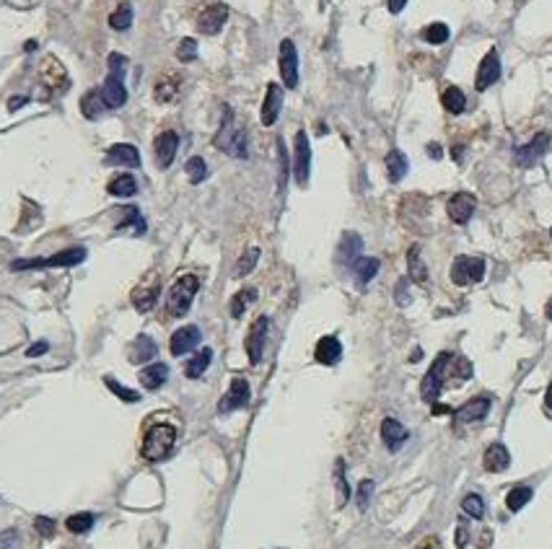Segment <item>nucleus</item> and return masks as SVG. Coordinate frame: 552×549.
Here are the masks:
<instances>
[{
	"label": "nucleus",
	"mask_w": 552,
	"mask_h": 549,
	"mask_svg": "<svg viewBox=\"0 0 552 549\" xmlns=\"http://www.w3.org/2000/svg\"><path fill=\"white\" fill-rule=\"evenodd\" d=\"M86 259V249L83 247H70L63 249L52 256H37V259H16L10 270H47V267H75Z\"/></svg>",
	"instance_id": "39448f33"
},
{
	"label": "nucleus",
	"mask_w": 552,
	"mask_h": 549,
	"mask_svg": "<svg viewBox=\"0 0 552 549\" xmlns=\"http://www.w3.org/2000/svg\"><path fill=\"white\" fill-rule=\"evenodd\" d=\"M407 428L402 425L399 420H394V417H387V420L381 422V440L389 446V451H397L402 443L407 440Z\"/></svg>",
	"instance_id": "5701e85b"
},
{
	"label": "nucleus",
	"mask_w": 552,
	"mask_h": 549,
	"mask_svg": "<svg viewBox=\"0 0 552 549\" xmlns=\"http://www.w3.org/2000/svg\"><path fill=\"white\" fill-rule=\"evenodd\" d=\"M47 350H49V345H47L45 339H42V342H37V345H31V348L26 350V355L29 357H39V355H45Z\"/></svg>",
	"instance_id": "603ef678"
},
{
	"label": "nucleus",
	"mask_w": 552,
	"mask_h": 549,
	"mask_svg": "<svg viewBox=\"0 0 552 549\" xmlns=\"http://www.w3.org/2000/svg\"><path fill=\"white\" fill-rule=\"evenodd\" d=\"M210 360H213V350L210 348H203V350H197L192 357H190V363L184 366V376L187 378H200V376L208 371V366H210Z\"/></svg>",
	"instance_id": "c756f323"
},
{
	"label": "nucleus",
	"mask_w": 552,
	"mask_h": 549,
	"mask_svg": "<svg viewBox=\"0 0 552 549\" xmlns=\"http://www.w3.org/2000/svg\"><path fill=\"white\" fill-rule=\"evenodd\" d=\"M485 277V262L480 259V256H467L461 254L454 259V265H451V280L454 285H475L480 283Z\"/></svg>",
	"instance_id": "423d86ee"
},
{
	"label": "nucleus",
	"mask_w": 552,
	"mask_h": 549,
	"mask_svg": "<svg viewBox=\"0 0 552 549\" xmlns=\"http://www.w3.org/2000/svg\"><path fill=\"white\" fill-rule=\"evenodd\" d=\"M226 21H229V6L226 3H213L200 13L197 29H200V34H210L213 37V34H218L226 26Z\"/></svg>",
	"instance_id": "1a4fd4ad"
},
{
	"label": "nucleus",
	"mask_w": 552,
	"mask_h": 549,
	"mask_svg": "<svg viewBox=\"0 0 552 549\" xmlns=\"http://www.w3.org/2000/svg\"><path fill=\"white\" fill-rule=\"evenodd\" d=\"M532 500V487H524V485H519V487H514L511 493H508V497H506V505H508V511H521L526 503Z\"/></svg>",
	"instance_id": "4c0bfd02"
},
{
	"label": "nucleus",
	"mask_w": 552,
	"mask_h": 549,
	"mask_svg": "<svg viewBox=\"0 0 552 549\" xmlns=\"http://www.w3.org/2000/svg\"><path fill=\"white\" fill-rule=\"evenodd\" d=\"M314 357H316V363H322V366H335V363L342 357L340 339L337 337H322L319 342H316Z\"/></svg>",
	"instance_id": "4be33fe9"
},
{
	"label": "nucleus",
	"mask_w": 552,
	"mask_h": 549,
	"mask_svg": "<svg viewBox=\"0 0 552 549\" xmlns=\"http://www.w3.org/2000/svg\"><path fill=\"white\" fill-rule=\"evenodd\" d=\"M461 508H464V513H467V516H472V518H482V516H485V503H482V497H480V495H475V493L464 497Z\"/></svg>",
	"instance_id": "c03bdc74"
},
{
	"label": "nucleus",
	"mask_w": 552,
	"mask_h": 549,
	"mask_svg": "<svg viewBox=\"0 0 552 549\" xmlns=\"http://www.w3.org/2000/svg\"><path fill=\"white\" fill-rule=\"evenodd\" d=\"M407 272H410V280H415V283H428V270H425L423 259H420V247H413L407 252Z\"/></svg>",
	"instance_id": "473e14b6"
},
{
	"label": "nucleus",
	"mask_w": 552,
	"mask_h": 549,
	"mask_svg": "<svg viewBox=\"0 0 552 549\" xmlns=\"http://www.w3.org/2000/svg\"><path fill=\"white\" fill-rule=\"evenodd\" d=\"M470 376H472L470 360H464L461 355H454V353H441V355L433 360L431 371L425 373L423 384H420V396H423V402L433 404L449 381H464Z\"/></svg>",
	"instance_id": "f257e3e1"
},
{
	"label": "nucleus",
	"mask_w": 552,
	"mask_h": 549,
	"mask_svg": "<svg viewBox=\"0 0 552 549\" xmlns=\"http://www.w3.org/2000/svg\"><path fill=\"white\" fill-rule=\"evenodd\" d=\"M109 26L114 29V31H125V29L132 26V8H130L128 3H120V8L112 10Z\"/></svg>",
	"instance_id": "e433bc0d"
},
{
	"label": "nucleus",
	"mask_w": 552,
	"mask_h": 549,
	"mask_svg": "<svg viewBox=\"0 0 552 549\" xmlns=\"http://www.w3.org/2000/svg\"><path fill=\"white\" fill-rule=\"evenodd\" d=\"M280 78L286 83V88L298 86V52H296L293 39L280 42Z\"/></svg>",
	"instance_id": "6e6552de"
},
{
	"label": "nucleus",
	"mask_w": 552,
	"mask_h": 549,
	"mask_svg": "<svg viewBox=\"0 0 552 549\" xmlns=\"http://www.w3.org/2000/svg\"><path fill=\"white\" fill-rule=\"evenodd\" d=\"M102 93L109 109H120L122 104L128 101V88H125V83H122V75H114V73L107 75Z\"/></svg>",
	"instance_id": "412c9836"
},
{
	"label": "nucleus",
	"mask_w": 552,
	"mask_h": 549,
	"mask_svg": "<svg viewBox=\"0 0 552 549\" xmlns=\"http://www.w3.org/2000/svg\"><path fill=\"white\" fill-rule=\"evenodd\" d=\"M267 327H270V319H267V316H259V319L252 324V330H249L247 355H249V360H252V366H257L259 360H262V350H265V339H267Z\"/></svg>",
	"instance_id": "f8f14e48"
},
{
	"label": "nucleus",
	"mask_w": 552,
	"mask_h": 549,
	"mask_svg": "<svg viewBox=\"0 0 552 549\" xmlns=\"http://www.w3.org/2000/svg\"><path fill=\"white\" fill-rule=\"evenodd\" d=\"M249 396H252V392H249V384L244 381V378H233L229 386V394L221 399V404H218V412H233V410H241V407H247L249 404Z\"/></svg>",
	"instance_id": "4468645a"
},
{
	"label": "nucleus",
	"mask_w": 552,
	"mask_h": 549,
	"mask_svg": "<svg viewBox=\"0 0 552 549\" xmlns=\"http://www.w3.org/2000/svg\"><path fill=\"white\" fill-rule=\"evenodd\" d=\"M428 150H431V156H433V158H441V148H438V146H431V148H428Z\"/></svg>",
	"instance_id": "13d9d810"
},
{
	"label": "nucleus",
	"mask_w": 552,
	"mask_h": 549,
	"mask_svg": "<svg viewBox=\"0 0 552 549\" xmlns=\"http://www.w3.org/2000/svg\"><path fill=\"white\" fill-rule=\"evenodd\" d=\"M360 247H363V241H360L358 233H345L342 236V244H340V252H337V259H340L345 267H355V262L360 259Z\"/></svg>",
	"instance_id": "393cba45"
},
{
	"label": "nucleus",
	"mask_w": 552,
	"mask_h": 549,
	"mask_svg": "<svg viewBox=\"0 0 552 549\" xmlns=\"http://www.w3.org/2000/svg\"><path fill=\"white\" fill-rule=\"evenodd\" d=\"M337 490H340V505H345L348 503V497H350V487H348V482H345V477H342V461H337Z\"/></svg>",
	"instance_id": "09e8293b"
},
{
	"label": "nucleus",
	"mask_w": 552,
	"mask_h": 549,
	"mask_svg": "<svg viewBox=\"0 0 552 549\" xmlns=\"http://www.w3.org/2000/svg\"><path fill=\"white\" fill-rule=\"evenodd\" d=\"M420 549H431V547H420Z\"/></svg>",
	"instance_id": "052dcab7"
},
{
	"label": "nucleus",
	"mask_w": 552,
	"mask_h": 549,
	"mask_svg": "<svg viewBox=\"0 0 552 549\" xmlns=\"http://www.w3.org/2000/svg\"><path fill=\"white\" fill-rule=\"evenodd\" d=\"M197 57V42L194 39H182V45L176 49V60H182V63H190Z\"/></svg>",
	"instance_id": "a18cd8bd"
},
{
	"label": "nucleus",
	"mask_w": 552,
	"mask_h": 549,
	"mask_svg": "<svg viewBox=\"0 0 552 549\" xmlns=\"http://www.w3.org/2000/svg\"><path fill=\"white\" fill-rule=\"evenodd\" d=\"M490 399L488 396H475L470 399L467 404H461L459 410L454 412V420L459 422V425H467V422H477V420H485L490 412Z\"/></svg>",
	"instance_id": "a211bd4d"
},
{
	"label": "nucleus",
	"mask_w": 552,
	"mask_h": 549,
	"mask_svg": "<svg viewBox=\"0 0 552 549\" xmlns=\"http://www.w3.org/2000/svg\"><path fill=\"white\" fill-rule=\"evenodd\" d=\"M187 176L192 184H203L208 179V164L200 156H192L187 161Z\"/></svg>",
	"instance_id": "58836bf2"
},
{
	"label": "nucleus",
	"mask_w": 552,
	"mask_h": 549,
	"mask_svg": "<svg viewBox=\"0 0 552 549\" xmlns=\"http://www.w3.org/2000/svg\"><path fill=\"white\" fill-rule=\"evenodd\" d=\"M21 104H26V96H13V99H10V104H8V109L16 111L21 107Z\"/></svg>",
	"instance_id": "6e6d98bb"
},
{
	"label": "nucleus",
	"mask_w": 552,
	"mask_h": 549,
	"mask_svg": "<svg viewBox=\"0 0 552 549\" xmlns=\"http://www.w3.org/2000/svg\"><path fill=\"white\" fill-rule=\"evenodd\" d=\"M254 298H257V291H254V288H244V291H239V293L231 298V306H229L231 316H233V319H239L241 314L247 311L249 303H254Z\"/></svg>",
	"instance_id": "f704fd0d"
},
{
	"label": "nucleus",
	"mask_w": 552,
	"mask_h": 549,
	"mask_svg": "<svg viewBox=\"0 0 552 549\" xmlns=\"http://www.w3.org/2000/svg\"><path fill=\"white\" fill-rule=\"evenodd\" d=\"M104 384H107V389H112V392L120 396L122 402H140V394L132 392V389H125V386L117 381V378H112V376H104Z\"/></svg>",
	"instance_id": "37998d69"
},
{
	"label": "nucleus",
	"mask_w": 552,
	"mask_h": 549,
	"mask_svg": "<svg viewBox=\"0 0 552 549\" xmlns=\"http://www.w3.org/2000/svg\"><path fill=\"white\" fill-rule=\"evenodd\" d=\"M200 339H203V334H200V330H197L194 324L179 327V330L171 334V355H176V357L187 355L190 350H194L200 345Z\"/></svg>",
	"instance_id": "dca6fc26"
},
{
	"label": "nucleus",
	"mask_w": 552,
	"mask_h": 549,
	"mask_svg": "<svg viewBox=\"0 0 552 549\" xmlns=\"http://www.w3.org/2000/svg\"><path fill=\"white\" fill-rule=\"evenodd\" d=\"M107 192L112 197H132V194L138 192V182H135V176L130 174H117L107 184Z\"/></svg>",
	"instance_id": "7c9ffc66"
},
{
	"label": "nucleus",
	"mask_w": 552,
	"mask_h": 549,
	"mask_svg": "<svg viewBox=\"0 0 552 549\" xmlns=\"http://www.w3.org/2000/svg\"><path fill=\"white\" fill-rule=\"evenodd\" d=\"M371 493H374V482H371V479H363V482L358 485V508H360V511H366V508H368Z\"/></svg>",
	"instance_id": "de8ad7c7"
},
{
	"label": "nucleus",
	"mask_w": 552,
	"mask_h": 549,
	"mask_svg": "<svg viewBox=\"0 0 552 549\" xmlns=\"http://www.w3.org/2000/svg\"><path fill=\"white\" fill-rule=\"evenodd\" d=\"M156 353H158L156 342L151 337H146V334H140V337L132 342V348H130V360H132V363H148L151 357H156Z\"/></svg>",
	"instance_id": "c85d7f7f"
},
{
	"label": "nucleus",
	"mask_w": 552,
	"mask_h": 549,
	"mask_svg": "<svg viewBox=\"0 0 552 549\" xmlns=\"http://www.w3.org/2000/svg\"><path fill=\"white\" fill-rule=\"evenodd\" d=\"M387 174L392 182H399V179H405L407 174V158L402 150H389L387 156Z\"/></svg>",
	"instance_id": "72a5a7b5"
},
{
	"label": "nucleus",
	"mask_w": 552,
	"mask_h": 549,
	"mask_svg": "<svg viewBox=\"0 0 552 549\" xmlns=\"http://www.w3.org/2000/svg\"><path fill=\"white\" fill-rule=\"evenodd\" d=\"M283 109V88L277 83H270L265 93V101H262V125L265 127H273L277 122V114Z\"/></svg>",
	"instance_id": "6ab92c4d"
},
{
	"label": "nucleus",
	"mask_w": 552,
	"mask_h": 549,
	"mask_svg": "<svg viewBox=\"0 0 552 549\" xmlns=\"http://www.w3.org/2000/svg\"><path fill=\"white\" fill-rule=\"evenodd\" d=\"M511 464V454L503 443H493L488 451H485V469L488 472H503V469Z\"/></svg>",
	"instance_id": "cd10ccee"
},
{
	"label": "nucleus",
	"mask_w": 552,
	"mask_h": 549,
	"mask_svg": "<svg viewBox=\"0 0 552 549\" xmlns=\"http://www.w3.org/2000/svg\"><path fill=\"white\" fill-rule=\"evenodd\" d=\"M293 174L296 182L304 187L312 174V146H309V135L304 130L296 132V148H293Z\"/></svg>",
	"instance_id": "0eeeda50"
},
{
	"label": "nucleus",
	"mask_w": 552,
	"mask_h": 549,
	"mask_svg": "<svg viewBox=\"0 0 552 549\" xmlns=\"http://www.w3.org/2000/svg\"><path fill=\"white\" fill-rule=\"evenodd\" d=\"M158 295H161V285H158V280L151 285V288H148V285H140L138 291L132 293V306H135L140 314H146V311H151V309L156 306Z\"/></svg>",
	"instance_id": "bb28decb"
},
{
	"label": "nucleus",
	"mask_w": 552,
	"mask_h": 549,
	"mask_svg": "<svg viewBox=\"0 0 552 549\" xmlns=\"http://www.w3.org/2000/svg\"><path fill=\"white\" fill-rule=\"evenodd\" d=\"M475 208H477V197L470 192H457L454 197L449 200V205H446V210H449V218L454 220V223H467V220L475 215Z\"/></svg>",
	"instance_id": "ddd939ff"
},
{
	"label": "nucleus",
	"mask_w": 552,
	"mask_h": 549,
	"mask_svg": "<svg viewBox=\"0 0 552 549\" xmlns=\"http://www.w3.org/2000/svg\"><path fill=\"white\" fill-rule=\"evenodd\" d=\"M34 526H37V531L42 534V536H47V539H49V536L55 534V521H52V518H45V516H39L37 521H34Z\"/></svg>",
	"instance_id": "8fccbe9b"
},
{
	"label": "nucleus",
	"mask_w": 552,
	"mask_h": 549,
	"mask_svg": "<svg viewBox=\"0 0 552 549\" xmlns=\"http://www.w3.org/2000/svg\"><path fill=\"white\" fill-rule=\"evenodd\" d=\"M176 150H179V135H176L174 130H166V132H161L153 140V153H156V161L161 169H169V166L174 164Z\"/></svg>",
	"instance_id": "9b49d317"
},
{
	"label": "nucleus",
	"mask_w": 552,
	"mask_h": 549,
	"mask_svg": "<svg viewBox=\"0 0 552 549\" xmlns=\"http://www.w3.org/2000/svg\"><path fill=\"white\" fill-rule=\"evenodd\" d=\"M107 166H128V169H138L140 166V153L135 146L130 143H114L104 156Z\"/></svg>",
	"instance_id": "f3484780"
},
{
	"label": "nucleus",
	"mask_w": 552,
	"mask_h": 549,
	"mask_svg": "<svg viewBox=\"0 0 552 549\" xmlns=\"http://www.w3.org/2000/svg\"><path fill=\"white\" fill-rule=\"evenodd\" d=\"M16 541H19V534L13 529L0 534V549H16Z\"/></svg>",
	"instance_id": "3c124183"
},
{
	"label": "nucleus",
	"mask_w": 552,
	"mask_h": 549,
	"mask_svg": "<svg viewBox=\"0 0 552 549\" xmlns=\"http://www.w3.org/2000/svg\"><path fill=\"white\" fill-rule=\"evenodd\" d=\"M197 291H200V280H197L194 274H182V277L169 288L166 314H169V316H174V319L184 316V314L190 311V306H192Z\"/></svg>",
	"instance_id": "7ed1b4c3"
},
{
	"label": "nucleus",
	"mask_w": 552,
	"mask_h": 549,
	"mask_svg": "<svg viewBox=\"0 0 552 549\" xmlns=\"http://www.w3.org/2000/svg\"><path fill=\"white\" fill-rule=\"evenodd\" d=\"M166 378H169V366L166 363H151L148 368L140 371V384L146 386L148 392L161 389L166 384Z\"/></svg>",
	"instance_id": "a878e982"
},
{
	"label": "nucleus",
	"mask_w": 552,
	"mask_h": 549,
	"mask_svg": "<svg viewBox=\"0 0 552 549\" xmlns=\"http://www.w3.org/2000/svg\"><path fill=\"white\" fill-rule=\"evenodd\" d=\"M405 6H407V0H389V10H392V13H402Z\"/></svg>",
	"instance_id": "864d4df0"
},
{
	"label": "nucleus",
	"mask_w": 552,
	"mask_h": 549,
	"mask_svg": "<svg viewBox=\"0 0 552 549\" xmlns=\"http://www.w3.org/2000/svg\"><path fill=\"white\" fill-rule=\"evenodd\" d=\"M441 101H443V107H446L449 114H461L464 107H467V99H464V93H461L457 86H449V88L443 91Z\"/></svg>",
	"instance_id": "c9c22d12"
},
{
	"label": "nucleus",
	"mask_w": 552,
	"mask_h": 549,
	"mask_svg": "<svg viewBox=\"0 0 552 549\" xmlns=\"http://www.w3.org/2000/svg\"><path fill=\"white\" fill-rule=\"evenodd\" d=\"M378 259L376 256H360L358 262H355V267H353V272H355V280H358V285L363 288V285H368L374 277H376L378 272Z\"/></svg>",
	"instance_id": "2f4dec72"
},
{
	"label": "nucleus",
	"mask_w": 552,
	"mask_h": 549,
	"mask_svg": "<svg viewBox=\"0 0 552 549\" xmlns=\"http://www.w3.org/2000/svg\"><path fill=\"white\" fill-rule=\"evenodd\" d=\"M107 109H109V107H107V101H104L102 88H91L89 93H83V99H81V114L86 119H99Z\"/></svg>",
	"instance_id": "b1692460"
},
{
	"label": "nucleus",
	"mask_w": 552,
	"mask_h": 549,
	"mask_svg": "<svg viewBox=\"0 0 552 549\" xmlns=\"http://www.w3.org/2000/svg\"><path fill=\"white\" fill-rule=\"evenodd\" d=\"M544 404H547V412H552V384L547 389V396H544Z\"/></svg>",
	"instance_id": "4d7b16f0"
},
{
	"label": "nucleus",
	"mask_w": 552,
	"mask_h": 549,
	"mask_svg": "<svg viewBox=\"0 0 552 549\" xmlns=\"http://www.w3.org/2000/svg\"><path fill=\"white\" fill-rule=\"evenodd\" d=\"M176 443V428L174 425H166V422H161V425H153L151 431L146 433V438H143V458H148V461H164L169 454H171V449H174Z\"/></svg>",
	"instance_id": "20e7f679"
},
{
	"label": "nucleus",
	"mask_w": 552,
	"mask_h": 549,
	"mask_svg": "<svg viewBox=\"0 0 552 549\" xmlns=\"http://www.w3.org/2000/svg\"><path fill=\"white\" fill-rule=\"evenodd\" d=\"M107 63H109V73L114 75H125V70H128V57L120 55V52H112Z\"/></svg>",
	"instance_id": "49530a36"
},
{
	"label": "nucleus",
	"mask_w": 552,
	"mask_h": 549,
	"mask_svg": "<svg viewBox=\"0 0 552 549\" xmlns=\"http://www.w3.org/2000/svg\"><path fill=\"white\" fill-rule=\"evenodd\" d=\"M179 91H182V75L169 73V75H161L156 81L153 96H156V101H161V104H171V101L179 99Z\"/></svg>",
	"instance_id": "aec40b11"
},
{
	"label": "nucleus",
	"mask_w": 552,
	"mask_h": 549,
	"mask_svg": "<svg viewBox=\"0 0 552 549\" xmlns=\"http://www.w3.org/2000/svg\"><path fill=\"white\" fill-rule=\"evenodd\" d=\"M547 150H550V135H547V132H539L529 146L516 148V164L529 169V166H534L542 156H547Z\"/></svg>",
	"instance_id": "9d476101"
},
{
	"label": "nucleus",
	"mask_w": 552,
	"mask_h": 549,
	"mask_svg": "<svg viewBox=\"0 0 552 549\" xmlns=\"http://www.w3.org/2000/svg\"><path fill=\"white\" fill-rule=\"evenodd\" d=\"M213 146L229 153L233 158H249V148H247V132L233 122V109L223 107V119H221V130L213 140Z\"/></svg>",
	"instance_id": "f03ea898"
},
{
	"label": "nucleus",
	"mask_w": 552,
	"mask_h": 549,
	"mask_svg": "<svg viewBox=\"0 0 552 549\" xmlns=\"http://www.w3.org/2000/svg\"><path fill=\"white\" fill-rule=\"evenodd\" d=\"M397 298H399V303L405 306V303H410V295H405V280L399 283V288H397Z\"/></svg>",
	"instance_id": "5fc2aeb1"
},
{
	"label": "nucleus",
	"mask_w": 552,
	"mask_h": 549,
	"mask_svg": "<svg viewBox=\"0 0 552 549\" xmlns=\"http://www.w3.org/2000/svg\"><path fill=\"white\" fill-rule=\"evenodd\" d=\"M547 319H552V303L547 306Z\"/></svg>",
	"instance_id": "bf43d9fd"
},
{
	"label": "nucleus",
	"mask_w": 552,
	"mask_h": 549,
	"mask_svg": "<svg viewBox=\"0 0 552 549\" xmlns=\"http://www.w3.org/2000/svg\"><path fill=\"white\" fill-rule=\"evenodd\" d=\"M498 78H500V57H498V49H490L488 55L482 57V63H480L475 88H477V91H488Z\"/></svg>",
	"instance_id": "2eb2a0df"
},
{
	"label": "nucleus",
	"mask_w": 552,
	"mask_h": 549,
	"mask_svg": "<svg viewBox=\"0 0 552 549\" xmlns=\"http://www.w3.org/2000/svg\"><path fill=\"white\" fill-rule=\"evenodd\" d=\"M257 259H259V249L257 247H252V249H247V252H244V256H241L239 259V265H236V277H247L249 272H252V270H254V267H257Z\"/></svg>",
	"instance_id": "a19ab883"
},
{
	"label": "nucleus",
	"mask_w": 552,
	"mask_h": 549,
	"mask_svg": "<svg viewBox=\"0 0 552 549\" xmlns=\"http://www.w3.org/2000/svg\"><path fill=\"white\" fill-rule=\"evenodd\" d=\"M423 39L428 45H443V42L449 39V26L441 24V21H436V24L423 29Z\"/></svg>",
	"instance_id": "ea45409f"
},
{
	"label": "nucleus",
	"mask_w": 552,
	"mask_h": 549,
	"mask_svg": "<svg viewBox=\"0 0 552 549\" xmlns=\"http://www.w3.org/2000/svg\"><path fill=\"white\" fill-rule=\"evenodd\" d=\"M65 526H68V531H73V534H86L93 526V516L91 513H75V516H70L65 521Z\"/></svg>",
	"instance_id": "79ce46f5"
}]
</instances>
